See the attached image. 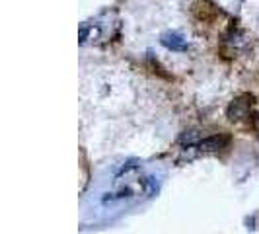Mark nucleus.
Wrapping results in <instances>:
<instances>
[{
    "instance_id": "obj_3",
    "label": "nucleus",
    "mask_w": 259,
    "mask_h": 234,
    "mask_svg": "<svg viewBox=\"0 0 259 234\" xmlns=\"http://www.w3.org/2000/svg\"><path fill=\"white\" fill-rule=\"evenodd\" d=\"M247 96L244 98V100H236L230 107H228V117L230 119H242V117L247 115V109H249V102H246Z\"/></svg>"
},
{
    "instance_id": "obj_2",
    "label": "nucleus",
    "mask_w": 259,
    "mask_h": 234,
    "mask_svg": "<svg viewBox=\"0 0 259 234\" xmlns=\"http://www.w3.org/2000/svg\"><path fill=\"white\" fill-rule=\"evenodd\" d=\"M162 45L164 47H168L171 51H187V41L180 35V33H176V31H166V33H162Z\"/></svg>"
},
{
    "instance_id": "obj_4",
    "label": "nucleus",
    "mask_w": 259,
    "mask_h": 234,
    "mask_svg": "<svg viewBox=\"0 0 259 234\" xmlns=\"http://www.w3.org/2000/svg\"><path fill=\"white\" fill-rule=\"evenodd\" d=\"M96 33H98V29H94L90 26H82L80 33H78V39H80V43H86V39L90 37V35H96Z\"/></svg>"
},
{
    "instance_id": "obj_1",
    "label": "nucleus",
    "mask_w": 259,
    "mask_h": 234,
    "mask_svg": "<svg viewBox=\"0 0 259 234\" xmlns=\"http://www.w3.org/2000/svg\"><path fill=\"white\" fill-rule=\"evenodd\" d=\"M230 143V137L228 135H212V137H207L203 141L197 143V148L201 152H214V150H221L226 144Z\"/></svg>"
}]
</instances>
